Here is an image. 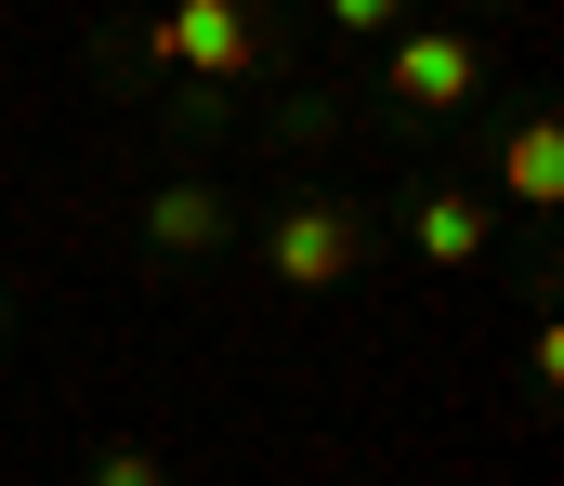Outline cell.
<instances>
[{
  "label": "cell",
  "instance_id": "cell-1",
  "mask_svg": "<svg viewBox=\"0 0 564 486\" xmlns=\"http://www.w3.org/2000/svg\"><path fill=\"white\" fill-rule=\"evenodd\" d=\"M355 263H368V210H328V197L276 210V277L289 290H341Z\"/></svg>",
  "mask_w": 564,
  "mask_h": 486
},
{
  "label": "cell",
  "instance_id": "cell-2",
  "mask_svg": "<svg viewBox=\"0 0 564 486\" xmlns=\"http://www.w3.org/2000/svg\"><path fill=\"white\" fill-rule=\"evenodd\" d=\"M158 53H171V66H197V79H250V53H263V40H250V13H224V0H184V13L158 26Z\"/></svg>",
  "mask_w": 564,
  "mask_h": 486
},
{
  "label": "cell",
  "instance_id": "cell-3",
  "mask_svg": "<svg viewBox=\"0 0 564 486\" xmlns=\"http://www.w3.org/2000/svg\"><path fill=\"white\" fill-rule=\"evenodd\" d=\"M486 79V53L459 40V26H421V40H394V106H459Z\"/></svg>",
  "mask_w": 564,
  "mask_h": 486
},
{
  "label": "cell",
  "instance_id": "cell-4",
  "mask_svg": "<svg viewBox=\"0 0 564 486\" xmlns=\"http://www.w3.org/2000/svg\"><path fill=\"white\" fill-rule=\"evenodd\" d=\"M499 184H512L525 210H552V197H564V132H552V119H525V132H512V159H499Z\"/></svg>",
  "mask_w": 564,
  "mask_h": 486
},
{
  "label": "cell",
  "instance_id": "cell-5",
  "mask_svg": "<svg viewBox=\"0 0 564 486\" xmlns=\"http://www.w3.org/2000/svg\"><path fill=\"white\" fill-rule=\"evenodd\" d=\"M144 237H158V250H210V237H224V197H210V184H171V197L144 210Z\"/></svg>",
  "mask_w": 564,
  "mask_h": 486
},
{
  "label": "cell",
  "instance_id": "cell-6",
  "mask_svg": "<svg viewBox=\"0 0 564 486\" xmlns=\"http://www.w3.org/2000/svg\"><path fill=\"white\" fill-rule=\"evenodd\" d=\"M421 250H433V263H473V250H486V197H459V184L421 197Z\"/></svg>",
  "mask_w": 564,
  "mask_h": 486
},
{
  "label": "cell",
  "instance_id": "cell-7",
  "mask_svg": "<svg viewBox=\"0 0 564 486\" xmlns=\"http://www.w3.org/2000/svg\"><path fill=\"white\" fill-rule=\"evenodd\" d=\"M93 486H171V461H158V447H106V461H93Z\"/></svg>",
  "mask_w": 564,
  "mask_h": 486
}]
</instances>
